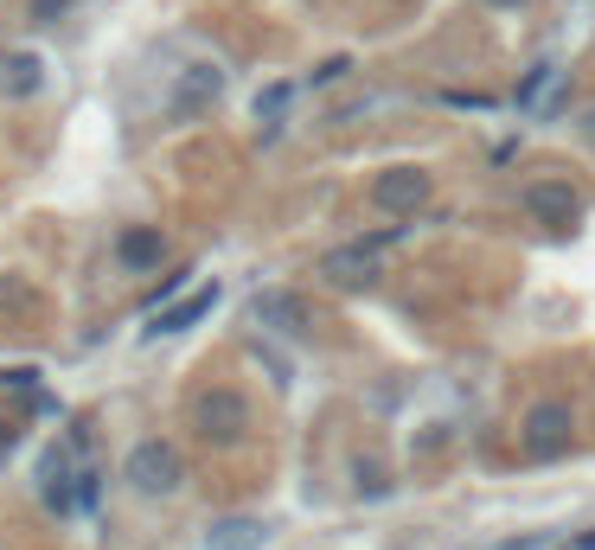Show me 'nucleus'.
<instances>
[{
  "mask_svg": "<svg viewBox=\"0 0 595 550\" xmlns=\"http://www.w3.org/2000/svg\"><path fill=\"white\" fill-rule=\"evenodd\" d=\"M378 205H384L391 218L423 212V205H429V173H423V167H391V173L378 180Z\"/></svg>",
  "mask_w": 595,
  "mask_h": 550,
  "instance_id": "20e7f679",
  "label": "nucleus"
},
{
  "mask_svg": "<svg viewBox=\"0 0 595 550\" xmlns=\"http://www.w3.org/2000/svg\"><path fill=\"white\" fill-rule=\"evenodd\" d=\"M563 441H570V409H563V404L531 409V423H525V448H531V454H563Z\"/></svg>",
  "mask_w": 595,
  "mask_h": 550,
  "instance_id": "39448f33",
  "label": "nucleus"
},
{
  "mask_svg": "<svg viewBox=\"0 0 595 550\" xmlns=\"http://www.w3.org/2000/svg\"><path fill=\"white\" fill-rule=\"evenodd\" d=\"M289 103H295V90H289V83H269V90L257 97V115H262V122H276Z\"/></svg>",
  "mask_w": 595,
  "mask_h": 550,
  "instance_id": "ddd939ff",
  "label": "nucleus"
},
{
  "mask_svg": "<svg viewBox=\"0 0 595 550\" xmlns=\"http://www.w3.org/2000/svg\"><path fill=\"white\" fill-rule=\"evenodd\" d=\"M218 97V71H192V83H180V110H205Z\"/></svg>",
  "mask_w": 595,
  "mask_h": 550,
  "instance_id": "9b49d317",
  "label": "nucleus"
},
{
  "mask_svg": "<svg viewBox=\"0 0 595 550\" xmlns=\"http://www.w3.org/2000/svg\"><path fill=\"white\" fill-rule=\"evenodd\" d=\"M397 237H404L397 224H391V231H372V237H352V244H339L334 257L321 262V276H327L334 289H366L378 269H384V257H391Z\"/></svg>",
  "mask_w": 595,
  "mask_h": 550,
  "instance_id": "f03ea898",
  "label": "nucleus"
},
{
  "mask_svg": "<svg viewBox=\"0 0 595 550\" xmlns=\"http://www.w3.org/2000/svg\"><path fill=\"white\" fill-rule=\"evenodd\" d=\"M262 538H269V525H257V518H224V525H212L205 545L212 550H257Z\"/></svg>",
  "mask_w": 595,
  "mask_h": 550,
  "instance_id": "0eeeda50",
  "label": "nucleus"
},
{
  "mask_svg": "<svg viewBox=\"0 0 595 550\" xmlns=\"http://www.w3.org/2000/svg\"><path fill=\"white\" fill-rule=\"evenodd\" d=\"M212 307H218V289H199V294H192V301H187V307H173V314H160V327H148V333H187L192 321H205Z\"/></svg>",
  "mask_w": 595,
  "mask_h": 550,
  "instance_id": "1a4fd4ad",
  "label": "nucleus"
},
{
  "mask_svg": "<svg viewBox=\"0 0 595 550\" xmlns=\"http://www.w3.org/2000/svg\"><path fill=\"white\" fill-rule=\"evenodd\" d=\"M7 90H13V97H33L38 90V58H13V65H7Z\"/></svg>",
  "mask_w": 595,
  "mask_h": 550,
  "instance_id": "f8f14e48",
  "label": "nucleus"
},
{
  "mask_svg": "<svg viewBox=\"0 0 595 550\" xmlns=\"http://www.w3.org/2000/svg\"><path fill=\"white\" fill-rule=\"evenodd\" d=\"M590 135H595V115H590Z\"/></svg>",
  "mask_w": 595,
  "mask_h": 550,
  "instance_id": "f3484780",
  "label": "nucleus"
},
{
  "mask_svg": "<svg viewBox=\"0 0 595 550\" xmlns=\"http://www.w3.org/2000/svg\"><path fill=\"white\" fill-rule=\"evenodd\" d=\"M262 321H269V327H301V321H307V307H301L295 294H262Z\"/></svg>",
  "mask_w": 595,
  "mask_h": 550,
  "instance_id": "9d476101",
  "label": "nucleus"
},
{
  "mask_svg": "<svg viewBox=\"0 0 595 550\" xmlns=\"http://www.w3.org/2000/svg\"><path fill=\"white\" fill-rule=\"evenodd\" d=\"M551 77H558L551 65H538V71H531V77L519 83V103H525V110H538V97H545V83H551Z\"/></svg>",
  "mask_w": 595,
  "mask_h": 550,
  "instance_id": "4468645a",
  "label": "nucleus"
},
{
  "mask_svg": "<svg viewBox=\"0 0 595 550\" xmlns=\"http://www.w3.org/2000/svg\"><path fill=\"white\" fill-rule=\"evenodd\" d=\"M192 423H199V436L212 441V448H224V441L244 436V423H250V409H244V397L237 391H205L199 404H192Z\"/></svg>",
  "mask_w": 595,
  "mask_h": 550,
  "instance_id": "7ed1b4c3",
  "label": "nucleus"
},
{
  "mask_svg": "<svg viewBox=\"0 0 595 550\" xmlns=\"http://www.w3.org/2000/svg\"><path fill=\"white\" fill-rule=\"evenodd\" d=\"M576 550H595V531H590V538H576Z\"/></svg>",
  "mask_w": 595,
  "mask_h": 550,
  "instance_id": "2eb2a0df",
  "label": "nucleus"
},
{
  "mask_svg": "<svg viewBox=\"0 0 595 550\" xmlns=\"http://www.w3.org/2000/svg\"><path fill=\"white\" fill-rule=\"evenodd\" d=\"M486 7H525V0H486Z\"/></svg>",
  "mask_w": 595,
  "mask_h": 550,
  "instance_id": "dca6fc26",
  "label": "nucleus"
},
{
  "mask_svg": "<svg viewBox=\"0 0 595 550\" xmlns=\"http://www.w3.org/2000/svg\"><path fill=\"white\" fill-rule=\"evenodd\" d=\"M531 212H538L545 224H558V231H570L576 212H583V199H576L563 180H545V186H531Z\"/></svg>",
  "mask_w": 595,
  "mask_h": 550,
  "instance_id": "423d86ee",
  "label": "nucleus"
},
{
  "mask_svg": "<svg viewBox=\"0 0 595 550\" xmlns=\"http://www.w3.org/2000/svg\"><path fill=\"white\" fill-rule=\"evenodd\" d=\"M160 257H167L160 231H128V237H122V262H128L135 276H148V269H160Z\"/></svg>",
  "mask_w": 595,
  "mask_h": 550,
  "instance_id": "6e6552de",
  "label": "nucleus"
},
{
  "mask_svg": "<svg viewBox=\"0 0 595 550\" xmlns=\"http://www.w3.org/2000/svg\"><path fill=\"white\" fill-rule=\"evenodd\" d=\"M122 480H128L142 500H167V493L187 480V461H180V448H173V441L148 436V441H135V448H128V461H122Z\"/></svg>",
  "mask_w": 595,
  "mask_h": 550,
  "instance_id": "f257e3e1",
  "label": "nucleus"
}]
</instances>
